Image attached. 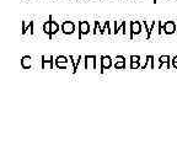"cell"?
Here are the masks:
<instances>
[{
    "label": "cell",
    "instance_id": "cell-5",
    "mask_svg": "<svg viewBox=\"0 0 177 166\" xmlns=\"http://www.w3.org/2000/svg\"><path fill=\"white\" fill-rule=\"evenodd\" d=\"M88 31H90L88 21H80L79 22V40H81V37L84 35H88Z\"/></svg>",
    "mask_w": 177,
    "mask_h": 166
},
{
    "label": "cell",
    "instance_id": "cell-17",
    "mask_svg": "<svg viewBox=\"0 0 177 166\" xmlns=\"http://www.w3.org/2000/svg\"><path fill=\"white\" fill-rule=\"evenodd\" d=\"M56 68H58V69H67V64L65 63H57L56 62Z\"/></svg>",
    "mask_w": 177,
    "mask_h": 166
},
{
    "label": "cell",
    "instance_id": "cell-21",
    "mask_svg": "<svg viewBox=\"0 0 177 166\" xmlns=\"http://www.w3.org/2000/svg\"><path fill=\"white\" fill-rule=\"evenodd\" d=\"M172 64H177V55L172 58Z\"/></svg>",
    "mask_w": 177,
    "mask_h": 166
},
{
    "label": "cell",
    "instance_id": "cell-14",
    "mask_svg": "<svg viewBox=\"0 0 177 166\" xmlns=\"http://www.w3.org/2000/svg\"><path fill=\"white\" fill-rule=\"evenodd\" d=\"M43 31L46 35H48V37L51 36V20L48 19V21H46L43 24Z\"/></svg>",
    "mask_w": 177,
    "mask_h": 166
},
{
    "label": "cell",
    "instance_id": "cell-12",
    "mask_svg": "<svg viewBox=\"0 0 177 166\" xmlns=\"http://www.w3.org/2000/svg\"><path fill=\"white\" fill-rule=\"evenodd\" d=\"M27 30H31V35H33V21H30V25L29 27H26V25H25V21H22V35H25L26 32H27Z\"/></svg>",
    "mask_w": 177,
    "mask_h": 166
},
{
    "label": "cell",
    "instance_id": "cell-6",
    "mask_svg": "<svg viewBox=\"0 0 177 166\" xmlns=\"http://www.w3.org/2000/svg\"><path fill=\"white\" fill-rule=\"evenodd\" d=\"M116 64H115V69H126V58L123 55H117L116 57Z\"/></svg>",
    "mask_w": 177,
    "mask_h": 166
},
{
    "label": "cell",
    "instance_id": "cell-13",
    "mask_svg": "<svg viewBox=\"0 0 177 166\" xmlns=\"http://www.w3.org/2000/svg\"><path fill=\"white\" fill-rule=\"evenodd\" d=\"M69 59H70V60H72V63H73V65H74V70H73V73H74V74H75V73L78 71V65L80 64V59H81V57L79 55V58H78L76 60H74V57H73V55H70V57H69Z\"/></svg>",
    "mask_w": 177,
    "mask_h": 166
},
{
    "label": "cell",
    "instance_id": "cell-4",
    "mask_svg": "<svg viewBox=\"0 0 177 166\" xmlns=\"http://www.w3.org/2000/svg\"><path fill=\"white\" fill-rule=\"evenodd\" d=\"M142 32V24L139 21H131V36L129 38L133 40L134 35H139Z\"/></svg>",
    "mask_w": 177,
    "mask_h": 166
},
{
    "label": "cell",
    "instance_id": "cell-16",
    "mask_svg": "<svg viewBox=\"0 0 177 166\" xmlns=\"http://www.w3.org/2000/svg\"><path fill=\"white\" fill-rule=\"evenodd\" d=\"M155 24H156V21H153V22H151V26H150V28H149V30H147V32H148L147 40H149V38H150V36H151V32H153V30H154V27H155Z\"/></svg>",
    "mask_w": 177,
    "mask_h": 166
},
{
    "label": "cell",
    "instance_id": "cell-3",
    "mask_svg": "<svg viewBox=\"0 0 177 166\" xmlns=\"http://www.w3.org/2000/svg\"><path fill=\"white\" fill-rule=\"evenodd\" d=\"M162 31L166 35H174L176 32V22L175 21H166L162 26Z\"/></svg>",
    "mask_w": 177,
    "mask_h": 166
},
{
    "label": "cell",
    "instance_id": "cell-8",
    "mask_svg": "<svg viewBox=\"0 0 177 166\" xmlns=\"http://www.w3.org/2000/svg\"><path fill=\"white\" fill-rule=\"evenodd\" d=\"M49 20H51V36H49V40H52L53 35H56L59 31V25L56 21H53V17L52 16H49Z\"/></svg>",
    "mask_w": 177,
    "mask_h": 166
},
{
    "label": "cell",
    "instance_id": "cell-22",
    "mask_svg": "<svg viewBox=\"0 0 177 166\" xmlns=\"http://www.w3.org/2000/svg\"><path fill=\"white\" fill-rule=\"evenodd\" d=\"M172 65H174V68H175V69H177V64H172Z\"/></svg>",
    "mask_w": 177,
    "mask_h": 166
},
{
    "label": "cell",
    "instance_id": "cell-1",
    "mask_svg": "<svg viewBox=\"0 0 177 166\" xmlns=\"http://www.w3.org/2000/svg\"><path fill=\"white\" fill-rule=\"evenodd\" d=\"M75 31V24L73 21H64L62 24V32L64 35H72Z\"/></svg>",
    "mask_w": 177,
    "mask_h": 166
},
{
    "label": "cell",
    "instance_id": "cell-15",
    "mask_svg": "<svg viewBox=\"0 0 177 166\" xmlns=\"http://www.w3.org/2000/svg\"><path fill=\"white\" fill-rule=\"evenodd\" d=\"M68 60H69V59H68L67 57H64V55H59V57L56 58V60H54V62H57V63H65V64H67V63H68Z\"/></svg>",
    "mask_w": 177,
    "mask_h": 166
},
{
    "label": "cell",
    "instance_id": "cell-19",
    "mask_svg": "<svg viewBox=\"0 0 177 166\" xmlns=\"http://www.w3.org/2000/svg\"><path fill=\"white\" fill-rule=\"evenodd\" d=\"M99 27H100V21H95V27H94V31H92V33H94V35H96L97 28Z\"/></svg>",
    "mask_w": 177,
    "mask_h": 166
},
{
    "label": "cell",
    "instance_id": "cell-20",
    "mask_svg": "<svg viewBox=\"0 0 177 166\" xmlns=\"http://www.w3.org/2000/svg\"><path fill=\"white\" fill-rule=\"evenodd\" d=\"M150 60H151V69H154L155 68V65H154V55H151V59Z\"/></svg>",
    "mask_w": 177,
    "mask_h": 166
},
{
    "label": "cell",
    "instance_id": "cell-9",
    "mask_svg": "<svg viewBox=\"0 0 177 166\" xmlns=\"http://www.w3.org/2000/svg\"><path fill=\"white\" fill-rule=\"evenodd\" d=\"M170 59H171L170 55H161V57L159 58V62H160L159 69H161L164 64H166V65H167V69H170Z\"/></svg>",
    "mask_w": 177,
    "mask_h": 166
},
{
    "label": "cell",
    "instance_id": "cell-7",
    "mask_svg": "<svg viewBox=\"0 0 177 166\" xmlns=\"http://www.w3.org/2000/svg\"><path fill=\"white\" fill-rule=\"evenodd\" d=\"M140 68V57L139 55H131V69Z\"/></svg>",
    "mask_w": 177,
    "mask_h": 166
},
{
    "label": "cell",
    "instance_id": "cell-2",
    "mask_svg": "<svg viewBox=\"0 0 177 166\" xmlns=\"http://www.w3.org/2000/svg\"><path fill=\"white\" fill-rule=\"evenodd\" d=\"M112 67V59L110 55H101V70L100 73L103 74L106 69H110Z\"/></svg>",
    "mask_w": 177,
    "mask_h": 166
},
{
    "label": "cell",
    "instance_id": "cell-11",
    "mask_svg": "<svg viewBox=\"0 0 177 166\" xmlns=\"http://www.w3.org/2000/svg\"><path fill=\"white\" fill-rule=\"evenodd\" d=\"M113 22H115V30H113V33H115V35H117L119 30H123V33H124V35L127 33V31H126V21H122V26H118L117 21H113Z\"/></svg>",
    "mask_w": 177,
    "mask_h": 166
},
{
    "label": "cell",
    "instance_id": "cell-23",
    "mask_svg": "<svg viewBox=\"0 0 177 166\" xmlns=\"http://www.w3.org/2000/svg\"><path fill=\"white\" fill-rule=\"evenodd\" d=\"M153 3H154V4H156V3H158V0H154V1H153Z\"/></svg>",
    "mask_w": 177,
    "mask_h": 166
},
{
    "label": "cell",
    "instance_id": "cell-10",
    "mask_svg": "<svg viewBox=\"0 0 177 166\" xmlns=\"http://www.w3.org/2000/svg\"><path fill=\"white\" fill-rule=\"evenodd\" d=\"M53 62H54V58H53L52 55L49 57V60H47V59H46V57L43 55V57H42V69H46V64H47V63H49V68H51V69H53V68H54Z\"/></svg>",
    "mask_w": 177,
    "mask_h": 166
},
{
    "label": "cell",
    "instance_id": "cell-18",
    "mask_svg": "<svg viewBox=\"0 0 177 166\" xmlns=\"http://www.w3.org/2000/svg\"><path fill=\"white\" fill-rule=\"evenodd\" d=\"M108 27H110V21H106V22H105V27L101 28L100 33H101V35H103V33H105V31H106V28H108Z\"/></svg>",
    "mask_w": 177,
    "mask_h": 166
}]
</instances>
